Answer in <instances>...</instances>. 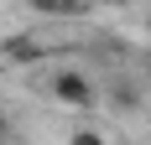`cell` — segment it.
Listing matches in <instances>:
<instances>
[{
	"instance_id": "obj_1",
	"label": "cell",
	"mask_w": 151,
	"mask_h": 145,
	"mask_svg": "<svg viewBox=\"0 0 151 145\" xmlns=\"http://www.w3.org/2000/svg\"><path fill=\"white\" fill-rule=\"evenodd\" d=\"M52 99L68 104V109H94V104H99V88H94L83 72L63 68V72H52Z\"/></svg>"
},
{
	"instance_id": "obj_2",
	"label": "cell",
	"mask_w": 151,
	"mask_h": 145,
	"mask_svg": "<svg viewBox=\"0 0 151 145\" xmlns=\"http://www.w3.org/2000/svg\"><path fill=\"white\" fill-rule=\"evenodd\" d=\"M109 99H115V109H136L141 93H136V83H130V78H115V83H109Z\"/></svg>"
},
{
	"instance_id": "obj_3",
	"label": "cell",
	"mask_w": 151,
	"mask_h": 145,
	"mask_svg": "<svg viewBox=\"0 0 151 145\" xmlns=\"http://www.w3.org/2000/svg\"><path fill=\"white\" fill-rule=\"evenodd\" d=\"M5 135H11V119H5V114H0V140H5Z\"/></svg>"
},
{
	"instance_id": "obj_4",
	"label": "cell",
	"mask_w": 151,
	"mask_h": 145,
	"mask_svg": "<svg viewBox=\"0 0 151 145\" xmlns=\"http://www.w3.org/2000/svg\"><path fill=\"white\" fill-rule=\"evenodd\" d=\"M141 68H146V78H151V52H146V57H141Z\"/></svg>"
},
{
	"instance_id": "obj_5",
	"label": "cell",
	"mask_w": 151,
	"mask_h": 145,
	"mask_svg": "<svg viewBox=\"0 0 151 145\" xmlns=\"http://www.w3.org/2000/svg\"><path fill=\"white\" fill-rule=\"evenodd\" d=\"M104 5H130V0H104Z\"/></svg>"
},
{
	"instance_id": "obj_6",
	"label": "cell",
	"mask_w": 151,
	"mask_h": 145,
	"mask_svg": "<svg viewBox=\"0 0 151 145\" xmlns=\"http://www.w3.org/2000/svg\"><path fill=\"white\" fill-rule=\"evenodd\" d=\"M146 26H151V5H146Z\"/></svg>"
}]
</instances>
